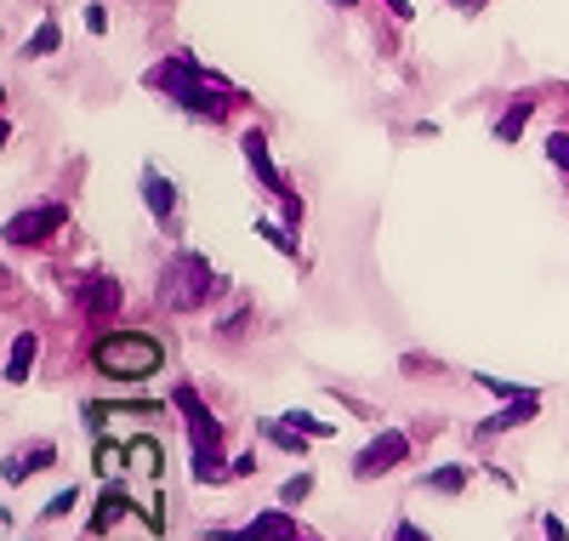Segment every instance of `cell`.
I'll list each match as a JSON object with an SVG mask.
<instances>
[{
  "mask_svg": "<svg viewBox=\"0 0 569 541\" xmlns=\"http://www.w3.org/2000/svg\"><path fill=\"white\" fill-rule=\"evenodd\" d=\"M149 86H154V91H166L182 115L211 120V126H217V120H228V109H233V91H228L222 80H211V75L200 69V58H188V52H177V58L154 63V69H149Z\"/></svg>",
  "mask_w": 569,
  "mask_h": 541,
  "instance_id": "1",
  "label": "cell"
},
{
  "mask_svg": "<svg viewBox=\"0 0 569 541\" xmlns=\"http://www.w3.org/2000/svg\"><path fill=\"white\" fill-rule=\"evenodd\" d=\"M217 268L200 257V252H177L166 268H160V279H154V297H160V308H171V314H194V308H206L211 297H217Z\"/></svg>",
  "mask_w": 569,
  "mask_h": 541,
  "instance_id": "2",
  "label": "cell"
},
{
  "mask_svg": "<svg viewBox=\"0 0 569 541\" xmlns=\"http://www.w3.org/2000/svg\"><path fill=\"white\" fill-rule=\"evenodd\" d=\"M171 405H177L182 422H188V445H194V484H222V479H233V473L222 468V422L200 405V393H194V387H177Z\"/></svg>",
  "mask_w": 569,
  "mask_h": 541,
  "instance_id": "3",
  "label": "cell"
},
{
  "mask_svg": "<svg viewBox=\"0 0 569 541\" xmlns=\"http://www.w3.org/2000/svg\"><path fill=\"white\" fill-rule=\"evenodd\" d=\"M91 365H98V376H109V382H142V376H154L166 365V348L142 331H114L91 348Z\"/></svg>",
  "mask_w": 569,
  "mask_h": 541,
  "instance_id": "4",
  "label": "cell"
},
{
  "mask_svg": "<svg viewBox=\"0 0 569 541\" xmlns=\"http://www.w3.org/2000/svg\"><path fill=\"white\" fill-rule=\"evenodd\" d=\"M240 155H246V166L257 171V183L273 194V200L284 206V217H291V223H302V200H297V188H284V177H279V166L268 160V137L262 131H246L240 137Z\"/></svg>",
  "mask_w": 569,
  "mask_h": 541,
  "instance_id": "5",
  "label": "cell"
},
{
  "mask_svg": "<svg viewBox=\"0 0 569 541\" xmlns=\"http://www.w3.org/2000/svg\"><path fill=\"white\" fill-rule=\"evenodd\" d=\"M405 456H410V433H405V427H388V433H376L370 445L353 456V479H382V473H393Z\"/></svg>",
  "mask_w": 569,
  "mask_h": 541,
  "instance_id": "6",
  "label": "cell"
},
{
  "mask_svg": "<svg viewBox=\"0 0 569 541\" xmlns=\"http://www.w3.org/2000/svg\"><path fill=\"white\" fill-rule=\"evenodd\" d=\"M63 223H69V206H58V200L29 206V212L7 217V245H40L46 234H58Z\"/></svg>",
  "mask_w": 569,
  "mask_h": 541,
  "instance_id": "7",
  "label": "cell"
},
{
  "mask_svg": "<svg viewBox=\"0 0 569 541\" xmlns=\"http://www.w3.org/2000/svg\"><path fill=\"white\" fill-rule=\"evenodd\" d=\"M291 535H297V519L284 513V508L251 519L246 530H211V541H291Z\"/></svg>",
  "mask_w": 569,
  "mask_h": 541,
  "instance_id": "8",
  "label": "cell"
},
{
  "mask_svg": "<svg viewBox=\"0 0 569 541\" xmlns=\"http://www.w3.org/2000/svg\"><path fill=\"white\" fill-rule=\"evenodd\" d=\"M536 411H541V393H525V400H507L490 422H479V439H496V433H507V427H525Z\"/></svg>",
  "mask_w": 569,
  "mask_h": 541,
  "instance_id": "9",
  "label": "cell"
},
{
  "mask_svg": "<svg viewBox=\"0 0 569 541\" xmlns=\"http://www.w3.org/2000/svg\"><path fill=\"white\" fill-rule=\"evenodd\" d=\"M142 206H149V217H160V223H171V212H177V183L160 177L154 166L142 171Z\"/></svg>",
  "mask_w": 569,
  "mask_h": 541,
  "instance_id": "10",
  "label": "cell"
},
{
  "mask_svg": "<svg viewBox=\"0 0 569 541\" xmlns=\"http://www.w3.org/2000/svg\"><path fill=\"white\" fill-rule=\"evenodd\" d=\"M120 303H126V291H120V279L98 274V279L86 285V319H109V314H120Z\"/></svg>",
  "mask_w": 569,
  "mask_h": 541,
  "instance_id": "11",
  "label": "cell"
},
{
  "mask_svg": "<svg viewBox=\"0 0 569 541\" xmlns=\"http://www.w3.org/2000/svg\"><path fill=\"white\" fill-rule=\"evenodd\" d=\"M34 354H40V336H34V331H18V336H12V354H7V382H29Z\"/></svg>",
  "mask_w": 569,
  "mask_h": 541,
  "instance_id": "12",
  "label": "cell"
},
{
  "mask_svg": "<svg viewBox=\"0 0 569 541\" xmlns=\"http://www.w3.org/2000/svg\"><path fill=\"white\" fill-rule=\"evenodd\" d=\"M530 115H536V97H512L507 115L496 120V142H518V131L530 126Z\"/></svg>",
  "mask_w": 569,
  "mask_h": 541,
  "instance_id": "13",
  "label": "cell"
},
{
  "mask_svg": "<svg viewBox=\"0 0 569 541\" xmlns=\"http://www.w3.org/2000/svg\"><path fill=\"white\" fill-rule=\"evenodd\" d=\"M262 439H268V445H279L284 456H308V433L302 427H291V422H262Z\"/></svg>",
  "mask_w": 569,
  "mask_h": 541,
  "instance_id": "14",
  "label": "cell"
},
{
  "mask_svg": "<svg viewBox=\"0 0 569 541\" xmlns=\"http://www.w3.org/2000/svg\"><path fill=\"white\" fill-rule=\"evenodd\" d=\"M58 462V451L52 445H29L23 456H12L7 462V484H18V479H29V473H40V468H52Z\"/></svg>",
  "mask_w": 569,
  "mask_h": 541,
  "instance_id": "15",
  "label": "cell"
},
{
  "mask_svg": "<svg viewBox=\"0 0 569 541\" xmlns=\"http://www.w3.org/2000/svg\"><path fill=\"white\" fill-rule=\"evenodd\" d=\"M126 508H131V502L120 496V490H103V502H98V513H91V535H103V530H109V524H114V519H120Z\"/></svg>",
  "mask_w": 569,
  "mask_h": 541,
  "instance_id": "16",
  "label": "cell"
},
{
  "mask_svg": "<svg viewBox=\"0 0 569 541\" xmlns=\"http://www.w3.org/2000/svg\"><path fill=\"white\" fill-rule=\"evenodd\" d=\"M257 234L273 245V252H284V257H297V234L284 228V223H273V217H257Z\"/></svg>",
  "mask_w": 569,
  "mask_h": 541,
  "instance_id": "17",
  "label": "cell"
},
{
  "mask_svg": "<svg viewBox=\"0 0 569 541\" xmlns=\"http://www.w3.org/2000/svg\"><path fill=\"white\" fill-rule=\"evenodd\" d=\"M46 52H58V23H52V18H46V23L23 40V58H46Z\"/></svg>",
  "mask_w": 569,
  "mask_h": 541,
  "instance_id": "18",
  "label": "cell"
},
{
  "mask_svg": "<svg viewBox=\"0 0 569 541\" xmlns=\"http://www.w3.org/2000/svg\"><path fill=\"white\" fill-rule=\"evenodd\" d=\"M421 484L439 490V496H456V490H467V468H439V473H427Z\"/></svg>",
  "mask_w": 569,
  "mask_h": 541,
  "instance_id": "19",
  "label": "cell"
},
{
  "mask_svg": "<svg viewBox=\"0 0 569 541\" xmlns=\"http://www.w3.org/2000/svg\"><path fill=\"white\" fill-rule=\"evenodd\" d=\"M126 456H131V468H142V473H160V445H154V439H131Z\"/></svg>",
  "mask_w": 569,
  "mask_h": 541,
  "instance_id": "20",
  "label": "cell"
},
{
  "mask_svg": "<svg viewBox=\"0 0 569 541\" xmlns=\"http://www.w3.org/2000/svg\"><path fill=\"white\" fill-rule=\"evenodd\" d=\"M547 160L569 177V131H552V137H547Z\"/></svg>",
  "mask_w": 569,
  "mask_h": 541,
  "instance_id": "21",
  "label": "cell"
},
{
  "mask_svg": "<svg viewBox=\"0 0 569 541\" xmlns=\"http://www.w3.org/2000/svg\"><path fill=\"white\" fill-rule=\"evenodd\" d=\"M308 490H313V479H308V473H297V479H284V490H279V502H284V508H297V502L308 496Z\"/></svg>",
  "mask_w": 569,
  "mask_h": 541,
  "instance_id": "22",
  "label": "cell"
},
{
  "mask_svg": "<svg viewBox=\"0 0 569 541\" xmlns=\"http://www.w3.org/2000/svg\"><path fill=\"white\" fill-rule=\"evenodd\" d=\"M479 387L501 393V400H525V393H530V387H518V382H501V376H479Z\"/></svg>",
  "mask_w": 569,
  "mask_h": 541,
  "instance_id": "23",
  "label": "cell"
},
{
  "mask_svg": "<svg viewBox=\"0 0 569 541\" xmlns=\"http://www.w3.org/2000/svg\"><path fill=\"white\" fill-rule=\"evenodd\" d=\"M69 508H74V484H69V490H58V496H52V502H46L40 513H46V519H63Z\"/></svg>",
  "mask_w": 569,
  "mask_h": 541,
  "instance_id": "24",
  "label": "cell"
},
{
  "mask_svg": "<svg viewBox=\"0 0 569 541\" xmlns=\"http://www.w3.org/2000/svg\"><path fill=\"white\" fill-rule=\"evenodd\" d=\"M120 462H126V451H120V445H103V451H98V473H114Z\"/></svg>",
  "mask_w": 569,
  "mask_h": 541,
  "instance_id": "25",
  "label": "cell"
},
{
  "mask_svg": "<svg viewBox=\"0 0 569 541\" xmlns=\"http://www.w3.org/2000/svg\"><path fill=\"white\" fill-rule=\"evenodd\" d=\"M393 541H433V535H427V530H416L410 519H399V524H393Z\"/></svg>",
  "mask_w": 569,
  "mask_h": 541,
  "instance_id": "26",
  "label": "cell"
},
{
  "mask_svg": "<svg viewBox=\"0 0 569 541\" xmlns=\"http://www.w3.org/2000/svg\"><path fill=\"white\" fill-rule=\"evenodd\" d=\"M86 29L91 35H109V12L103 7H86Z\"/></svg>",
  "mask_w": 569,
  "mask_h": 541,
  "instance_id": "27",
  "label": "cell"
},
{
  "mask_svg": "<svg viewBox=\"0 0 569 541\" xmlns=\"http://www.w3.org/2000/svg\"><path fill=\"white\" fill-rule=\"evenodd\" d=\"M228 473H233V479H246V473H257V456H251V451H246V456H233V462H228Z\"/></svg>",
  "mask_w": 569,
  "mask_h": 541,
  "instance_id": "28",
  "label": "cell"
},
{
  "mask_svg": "<svg viewBox=\"0 0 569 541\" xmlns=\"http://www.w3.org/2000/svg\"><path fill=\"white\" fill-rule=\"evenodd\" d=\"M382 7H388L399 23H410V18H416V7H410V0H382Z\"/></svg>",
  "mask_w": 569,
  "mask_h": 541,
  "instance_id": "29",
  "label": "cell"
},
{
  "mask_svg": "<svg viewBox=\"0 0 569 541\" xmlns=\"http://www.w3.org/2000/svg\"><path fill=\"white\" fill-rule=\"evenodd\" d=\"M541 530H547V541H569V530H563V519H547Z\"/></svg>",
  "mask_w": 569,
  "mask_h": 541,
  "instance_id": "30",
  "label": "cell"
},
{
  "mask_svg": "<svg viewBox=\"0 0 569 541\" xmlns=\"http://www.w3.org/2000/svg\"><path fill=\"white\" fill-rule=\"evenodd\" d=\"M456 7H461V12H479V7H485V0H456Z\"/></svg>",
  "mask_w": 569,
  "mask_h": 541,
  "instance_id": "31",
  "label": "cell"
},
{
  "mask_svg": "<svg viewBox=\"0 0 569 541\" xmlns=\"http://www.w3.org/2000/svg\"><path fill=\"white\" fill-rule=\"evenodd\" d=\"M330 7H359V0H330Z\"/></svg>",
  "mask_w": 569,
  "mask_h": 541,
  "instance_id": "32",
  "label": "cell"
},
{
  "mask_svg": "<svg viewBox=\"0 0 569 541\" xmlns=\"http://www.w3.org/2000/svg\"><path fill=\"white\" fill-rule=\"evenodd\" d=\"M291 541H313V535H291Z\"/></svg>",
  "mask_w": 569,
  "mask_h": 541,
  "instance_id": "33",
  "label": "cell"
}]
</instances>
